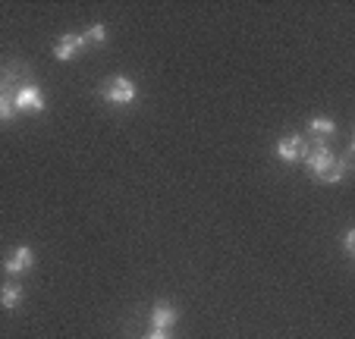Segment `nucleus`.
I'll return each mask as SVG.
<instances>
[{
    "instance_id": "f03ea898",
    "label": "nucleus",
    "mask_w": 355,
    "mask_h": 339,
    "mask_svg": "<svg viewBox=\"0 0 355 339\" xmlns=\"http://www.w3.org/2000/svg\"><path fill=\"white\" fill-rule=\"evenodd\" d=\"M101 94H104V101H110L116 107H129L139 98V88H135V82L129 76H114V79H107L101 85Z\"/></svg>"
},
{
    "instance_id": "ddd939ff",
    "label": "nucleus",
    "mask_w": 355,
    "mask_h": 339,
    "mask_svg": "<svg viewBox=\"0 0 355 339\" xmlns=\"http://www.w3.org/2000/svg\"><path fill=\"white\" fill-rule=\"evenodd\" d=\"M141 339H173V336H170V330H151V333H145Z\"/></svg>"
},
{
    "instance_id": "20e7f679",
    "label": "nucleus",
    "mask_w": 355,
    "mask_h": 339,
    "mask_svg": "<svg viewBox=\"0 0 355 339\" xmlns=\"http://www.w3.org/2000/svg\"><path fill=\"white\" fill-rule=\"evenodd\" d=\"M277 157L283 160V164H299L302 157H305V151H309V139L305 135H299V132H289V135H283L280 141H277Z\"/></svg>"
},
{
    "instance_id": "9d476101",
    "label": "nucleus",
    "mask_w": 355,
    "mask_h": 339,
    "mask_svg": "<svg viewBox=\"0 0 355 339\" xmlns=\"http://www.w3.org/2000/svg\"><path fill=\"white\" fill-rule=\"evenodd\" d=\"M85 41L88 44H107V26H104V22H94L85 32Z\"/></svg>"
},
{
    "instance_id": "39448f33",
    "label": "nucleus",
    "mask_w": 355,
    "mask_h": 339,
    "mask_svg": "<svg viewBox=\"0 0 355 339\" xmlns=\"http://www.w3.org/2000/svg\"><path fill=\"white\" fill-rule=\"evenodd\" d=\"M88 47V41H85V35H76V32H67V35H60L57 38V44H54V57L60 63H69L76 57L79 51H85Z\"/></svg>"
},
{
    "instance_id": "423d86ee",
    "label": "nucleus",
    "mask_w": 355,
    "mask_h": 339,
    "mask_svg": "<svg viewBox=\"0 0 355 339\" xmlns=\"http://www.w3.org/2000/svg\"><path fill=\"white\" fill-rule=\"evenodd\" d=\"M35 267V252L28 245H19L13 254H10L7 261H3V270L10 273V277H19V273H28Z\"/></svg>"
},
{
    "instance_id": "1a4fd4ad",
    "label": "nucleus",
    "mask_w": 355,
    "mask_h": 339,
    "mask_svg": "<svg viewBox=\"0 0 355 339\" xmlns=\"http://www.w3.org/2000/svg\"><path fill=\"white\" fill-rule=\"evenodd\" d=\"M309 129H311V135H324V139H330V135L336 132V123L327 120V116H315Z\"/></svg>"
},
{
    "instance_id": "7ed1b4c3",
    "label": "nucleus",
    "mask_w": 355,
    "mask_h": 339,
    "mask_svg": "<svg viewBox=\"0 0 355 339\" xmlns=\"http://www.w3.org/2000/svg\"><path fill=\"white\" fill-rule=\"evenodd\" d=\"M13 107L16 113H44V94L35 82H28V85L13 92Z\"/></svg>"
},
{
    "instance_id": "f257e3e1",
    "label": "nucleus",
    "mask_w": 355,
    "mask_h": 339,
    "mask_svg": "<svg viewBox=\"0 0 355 339\" xmlns=\"http://www.w3.org/2000/svg\"><path fill=\"white\" fill-rule=\"evenodd\" d=\"M302 160H305V166L311 170V176H315L318 182H340L349 170V154L346 157H336V154L330 151L327 145H321V141H318L315 148H309Z\"/></svg>"
},
{
    "instance_id": "f8f14e48",
    "label": "nucleus",
    "mask_w": 355,
    "mask_h": 339,
    "mask_svg": "<svg viewBox=\"0 0 355 339\" xmlns=\"http://www.w3.org/2000/svg\"><path fill=\"white\" fill-rule=\"evenodd\" d=\"M343 248H346L349 258L355 254V229H346V236H343Z\"/></svg>"
},
{
    "instance_id": "9b49d317",
    "label": "nucleus",
    "mask_w": 355,
    "mask_h": 339,
    "mask_svg": "<svg viewBox=\"0 0 355 339\" xmlns=\"http://www.w3.org/2000/svg\"><path fill=\"white\" fill-rule=\"evenodd\" d=\"M0 120H3V123L16 120V107H13V94H3V92H0Z\"/></svg>"
},
{
    "instance_id": "0eeeda50",
    "label": "nucleus",
    "mask_w": 355,
    "mask_h": 339,
    "mask_svg": "<svg viewBox=\"0 0 355 339\" xmlns=\"http://www.w3.org/2000/svg\"><path fill=\"white\" fill-rule=\"evenodd\" d=\"M180 324V311H176L173 305H167V302H161V305L151 308V327L155 330H170V327Z\"/></svg>"
},
{
    "instance_id": "6e6552de",
    "label": "nucleus",
    "mask_w": 355,
    "mask_h": 339,
    "mask_svg": "<svg viewBox=\"0 0 355 339\" xmlns=\"http://www.w3.org/2000/svg\"><path fill=\"white\" fill-rule=\"evenodd\" d=\"M22 305V286L19 283H3L0 286V308L3 311H16Z\"/></svg>"
}]
</instances>
